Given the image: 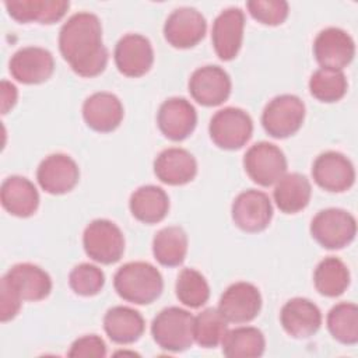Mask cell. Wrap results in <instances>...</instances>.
<instances>
[{
	"instance_id": "6da1fadb",
	"label": "cell",
	"mask_w": 358,
	"mask_h": 358,
	"mask_svg": "<svg viewBox=\"0 0 358 358\" xmlns=\"http://www.w3.org/2000/svg\"><path fill=\"white\" fill-rule=\"evenodd\" d=\"M59 50L71 70L84 78L101 74L108 64L99 18L90 11L73 14L59 31Z\"/></svg>"
},
{
	"instance_id": "7a4b0ae2",
	"label": "cell",
	"mask_w": 358,
	"mask_h": 358,
	"mask_svg": "<svg viewBox=\"0 0 358 358\" xmlns=\"http://www.w3.org/2000/svg\"><path fill=\"white\" fill-rule=\"evenodd\" d=\"M113 288L126 302L150 305L162 294L164 280L159 270L151 263L129 262L116 270Z\"/></svg>"
},
{
	"instance_id": "3957f363",
	"label": "cell",
	"mask_w": 358,
	"mask_h": 358,
	"mask_svg": "<svg viewBox=\"0 0 358 358\" xmlns=\"http://www.w3.org/2000/svg\"><path fill=\"white\" fill-rule=\"evenodd\" d=\"M194 316L179 306L162 309L152 319L151 336L159 348L169 352H182L192 347Z\"/></svg>"
},
{
	"instance_id": "277c9868",
	"label": "cell",
	"mask_w": 358,
	"mask_h": 358,
	"mask_svg": "<svg viewBox=\"0 0 358 358\" xmlns=\"http://www.w3.org/2000/svg\"><path fill=\"white\" fill-rule=\"evenodd\" d=\"M312 238L324 249L337 250L348 246L357 235L355 217L343 208L320 210L310 222Z\"/></svg>"
},
{
	"instance_id": "5b68a950",
	"label": "cell",
	"mask_w": 358,
	"mask_h": 358,
	"mask_svg": "<svg viewBox=\"0 0 358 358\" xmlns=\"http://www.w3.org/2000/svg\"><path fill=\"white\" fill-rule=\"evenodd\" d=\"M83 248L91 260L101 264H113L124 253V235L115 222L98 218L85 227Z\"/></svg>"
},
{
	"instance_id": "8992f818",
	"label": "cell",
	"mask_w": 358,
	"mask_h": 358,
	"mask_svg": "<svg viewBox=\"0 0 358 358\" xmlns=\"http://www.w3.org/2000/svg\"><path fill=\"white\" fill-rule=\"evenodd\" d=\"M305 113L306 108L299 96L292 94L277 95L264 106L262 126L268 136L287 138L302 127Z\"/></svg>"
},
{
	"instance_id": "52a82bcc",
	"label": "cell",
	"mask_w": 358,
	"mask_h": 358,
	"mask_svg": "<svg viewBox=\"0 0 358 358\" xmlns=\"http://www.w3.org/2000/svg\"><path fill=\"white\" fill-rule=\"evenodd\" d=\"M208 133L217 147L228 151L239 150L253 134V120L246 110L227 106L213 115Z\"/></svg>"
},
{
	"instance_id": "ba28073f",
	"label": "cell",
	"mask_w": 358,
	"mask_h": 358,
	"mask_svg": "<svg viewBox=\"0 0 358 358\" xmlns=\"http://www.w3.org/2000/svg\"><path fill=\"white\" fill-rule=\"evenodd\" d=\"M243 168L255 183L268 187L287 173V158L275 144L259 141L245 152Z\"/></svg>"
},
{
	"instance_id": "9c48e42d",
	"label": "cell",
	"mask_w": 358,
	"mask_h": 358,
	"mask_svg": "<svg viewBox=\"0 0 358 358\" xmlns=\"http://www.w3.org/2000/svg\"><path fill=\"white\" fill-rule=\"evenodd\" d=\"M231 215L239 229L249 234L262 232L271 222L273 204L264 192L248 189L234 199Z\"/></svg>"
},
{
	"instance_id": "30bf717a",
	"label": "cell",
	"mask_w": 358,
	"mask_h": 358,
	"mask_svg": "<svg viewBox=\"0 0 358 358\" xmlns=\"http://www.w3.org/2000/svg\"><path fill=\"white\" fill-rule=\"evenodd\" d=\"M313 56L320 67L343 70L355 56V42L347 31L327 27L313 41Z\"/></svg>"
},
{
	"instance_id": "8fae6325",
	"label": "cell",
	"mask_w": 358,
	"mask_h": 358,
	"mask_svg": "<svg viewBox=\"0 0 358 358\" xmlns=\"http://www.w3.org/2000/svg\"><path fill=\"white\" fill-rule=\"evenodd\" d=\"M312 178L323 190L343 193L352 187L355 169L350 158L344 154L338 151H324L313 161Z\"/></svg>"
},
{
	"instance_id": "7c38bea8",
	"label": "cell",
	"mask_w": 358,
	"mask_h": 358,
	"mask_svg": "<svg viewBox=\"0 0 358 358\" xmlns=\"http://www.w3.org/2000/svg\"><path fill=\"white\" fill-rule=\"evenodd\" d=\"M192 98L203 106H218L231 95V77L220 66L207 64L196 69L187 83Z\"/></svg>"
},
{
	"instance_id": "4fadbf2b",
	"label": "cell",
	"mask_w": 358,
	"mask_h": 358,
	"mask_svg": "<svg viewBox=\"0 0 358 358\" xmlns=\"http://www.w3.org/2000/svg\"><path fill=\"white\" fill-rule=\"evenodd\" d=\"M207 31L204 15L193 7L175 8L164 24L165 41L176 49H190L201 42Z\"/></svg>"
},
{
	"instance_id": "5bb4252c",
	"label": "cell",
	"mask_w": 358,
	"mask_h": 358,
	"mask_svg": "<svg viewBox=\"0 0 358 358\" xmlns=\"http://www.w3.org/2000/svg\"><path fill=\"white\" fill-rule=\"evenodd\" d=\"M262 309V295L256 285L246 281L231 284L221 295L218 310L228 323H249Z\"/></svg>"
},
{
	"instance_id": "9a60e30c",
	"label": "cell",
	"mask_w": 358,
	"mask_h": 358,
	"mask_svg": "<svg viewBox=\"0 0 358 358\" xmlns=\"http://www.w3.org/2000/svg\"><path fill=\"white\" fill-rule=\"evenodd\" d=\"M36 180L41 189L49 194H66L77 186L80 168L67 154H50L38 165Z\"/></svg>"
},
{
	"instance_id": "2e32d148",
	"label": "cell",
	"mask_w": 358,
	"mask_h": 358,
	"mask_svg": "<svg viewBox=\"0 0 358 358\" xmlns=\"http://www.w3.org/2000/svg\"><path fill=\"white\" fill-rule=\"evenodd\" d=\"M115 64L126 77L137 78L150 71L154 63V49L148 38L140 34L123 35L113 50Z\"/></svg>"
},
{
	"instance_id": "e0dca14e",
	"label": "cell",
	"mask_w": 358,
	"mask_h": 358,
	"mask_svg": "<svg viewBox=\"0 0 358 358\" xmlns=\"http://www.w3.org/2000/svg\"><path fill=\"white\" fill-rule=\"evenodd\" d=\"M245 29V14L239 7L222 10L214 20L211 28V42L215 55L229 62L235 59L242 48Z\"/></svg>"
},
{
	"instance_id": "ac0fdd59",
	"label": "cell",
	"mask_w": 358,
	"mask_h": 358,
	"mask_svg": "<svg viewBox=\"0 0 358 358\" xmlns=\"http://www.w3.org/2000/svg\"><path fill=\"white\" fill-rule=\"evenodd\" d=\"M11 77L22 84H41L48 81L55 71L53 55L41 46L18 49L8 62Z\"/></svg>"
},
{
	"instance_id": "d6986e66",
	"label": "cell",
	"mask_w": 358,
	"mask_h": 358,
	"mask_svg": "<svg viewBox=\"0 0 358 358\" xmlns=\"http://www.w3.org/2000/svg\"><path fill=\"white\" fill-rule=\"evenodd\" d=\"M157 124L166 138L182 141L194 131L197 112L186 98L172 96L161 103L157 113Z\"/></svg>"
},
{
	"instance_id": "ffe728a7",
	"label": "cell",
	"mask_w": 358,
	"mask_h": 358,
	"mask_svg": "<svg viewBox=\"0 0 358 358\" xmlns=\"http://www.w3.org/2000/svg\"><path fill=\"white\" fill-rule=\"evenodd\" d=\"M280 323L288 336L309 338L322 326V312L310 299L296 296L282 305Z\"/></svg>"
},
{
	"instance_id": "44dd1931",
	"label": "cell",
	"mask_w": 358,
	"mask_h": 358,
	"mask_svg": "<svg viewBox=\"0 0 358 358\" xmlns=\"http://www.w3.org/2000/svg\"><path fill=\"white\" fill-rule=\"evenodd\" d=\"M124 116L120 99L106 91L94 92L83 103V117L87 126L98 133L116 130Z\"/></svg>"
},
{
	"instance_id": "7402d4cb",
	"label": "cell",
	"mask_w": 358,
	"mask_h": 358,
	"mask_svg": "<svg viewBox=\"0 0 358 358\" xmlns=\"http://www.w3.org/2000/svg\"><path fill=\"white\" fill-rule=\"evenodd\" d=\"M157 179L169 186H182L197 175L196 158L185 148L171 147L161 151L154 159Z\"/></svg>"
},
{
	"instance_id": "603a6c76",
	"label": "cell",
	"mask_w": 358,
	"mask_h": 358,
	"mask_svg": "<svg viewBox=\"0 0 358 358\" xmlns=\"http://www.w3.org/2000/svg\"><path fill=\"white\" fill-rule=\"evenodd\" d=\"M18 292L22 301L38 302L49 296L52 291L50 275L32 263H18L3 275Z\"/></svg>"
},
{
	"instance_id": "cb8c5ba5",
	"label": "cell",
	"mask_w": 358,
	"mask_h": 358,
	"mask_svg": "<svg viewBox=\"0 0 358 358\" xmlns=\"http://www.w3.org/2000/svg\"><path fill=\"white\" fill-rule=\"evenodd\" d=\"M0 201L3 208L11 215L28 218L34 215L39 207V193L29 179L13 175L1 183Z\"/></svg>"
},
{
	"instance_id": "d4e9b609",
	"label": "cell",
	"mask_w": 358,
	"mask_h": 358,
	"mask_svg": "<svg viewBox=\"0 0 358 358\" xmlns=\"http://www.w3.org/2000/svg\"><path fill=\"white\" fill-rule=\"evenodd\" d=\"M4 7L8 15L21 24L49 25L66 15L70 3L66 0H10L4 1Z\"/></svg>"
},
{
	"instance_id": "484cf974",
	"label": "cell",
	"mask_w": 358,
	"mask_h": 358,
	"mask_svg": "<svg viewBox=\"0 0 358 358\" xmlns=\"http://www.w3.org/2000/svg\"><path fill=\"white\" fill-rule=\"evenodd\" d=\"M145 322L141 313L133 308L117 305L106 310L103 330L116 344H133L144 333Z\"/></svg>"
},
{
	"instance_id": "4316f807",
	"label": "cell",
	"mask_w": 358,
	"mask_h": 358,
	"mask_svg": "<svg viewBox=\"0 0 358 358\" xmlns=\"http://www.w3.org/2000/svg\"><path fill=\"white\" fill-rule=\"evenodd\" d=\"M274 185L273 199L281 213L296 214L309 204L312 186L305 175L298 172L285 173Z\"/></svg>"
},
{
	"instance_id": "83f0119b",
	"label": "cell",
	"mask_w": 358,
	"mask_h": 358,
	"mask_svg": "<svg viewBox=\"0 0 358 358\" xmlns=\"http://www.w3.org/2000/svg\"><path fill=\"white\" fill-rule=\"evenodd\" d=\"M131 215L143 224H158L169 211L166 192L155 185H144L136 189L129 200Z\"/></svg>"
},
{
	"instance_id": "f1b7e54d",
	"label": "cell",
	"mask_w": 358,
	"mask_h": 358,
	"mask_svg": "<svg viewBox=\"0 0 358 358\" xmlns=\"http://www.w3.org/2000/svg\"><path fill=\"white\" fill-rule=\"evenodd\" d=\"M187 235L176 225L159 229L152 239L154 259L165 267H176L185 262L187 255Z\"/></svg>"
},
{
	"instance_id": "f546056e",
	"label": "cell",
	"mask_w": 358,
	"mask_h": 358,
	"mask_svg": "<svg viewBox=\"0 0 358 358\" xmlns=\"http://www.w3.org/2000/svg\"><path fill=\"white\" fill-rule=\"evenodd\" d=\"M221 347L228 358H257L266 350V338L257 327L239 326L227 331Z\"/></svg>"
},
{
	"instance_id": "4dcf8cb0",
	"label": "cell",
	"mask_w": 358,
	"mask_h": 358,
	"mask_svg": "<svg viewBox=\"0 0 358 358\" xmlns=\"http://www.w3.org/2000/svg\"><path fill=\"white\" fill-rule=\"evenodd\" d=\"M313 285L323 296H340L350 285V270L338 257L327 256L317 263L313 271Z\"/></svg>"
},
{
	"instance_id": "1f68e13d",
	"label": "cell",
	"mask_w": 358,
	"mask_h": 358,
	"mask_svg": "<svg viewBox=\"0 0 358 358\" xmlns=\"http://www.w3.org/2000/svg\"><path fill=\"white\" fill-rule=\"evenodd\" d=\"M327 330L334 340L345 345L358 343V308L352 302L334 305L326 317Z\"/></svg>"
},
{
	"instance_id": "d6a6232c",
	"label": "cell",
	"mask_w": 358,
	"mask_h": 358,
	"mask_svg": "<svg viewBox=\"0 0 358 358\" xmlns=\"http://www.w3.org/2000/svg\"><path fill=\"white\" fill-rule=\"evenodd\" d=\"M228 331V320L218 308H207L193 319V338L203 348H215Z\"/></svg>"
},
{
	"instance_id": "836d02e7",
	"label": "cell",
	"mask_w": 358,
	"mask_h": 358,
	"mask_svg": "<svg viewBox=\"0 0 358 358\" xmlns=\"http://www.w3.org/2000/svg\"><path fill=\"white\" fill-rule=\"evenodd\" d=\"M348 83L343 70L320 67L309 78L310 95L324 103L340 101L347 94Z\"/></svg>"
},
{
	"instance_id": "e575fe53",
	"label": "cell",
	"mask_w": 358,
	"mask_h": 358,
	"mask_svg": "<svg viewBox=\"0 0 358 358\" xmlns=\"http://www.w3.org/2000/svg\"><path fill=\"white\" fill-rule=\"evenodd\" d=\"M179 302L192 309H199L210 298V287L206 277L194 268H183L175 282Z\"/></svg>"
},
{
	"instance_id": "d590c367",
	"label": "cell",
	"mask_w": 358,
	"mask_h": 358,
	"mask_svg": "<svg viewBox=\"0 0 358 358\" xmlns=\"http://www.w3.org/2000/svg\"><path fill=\"white\" fill-rule=\"evenodd\" d=\"M69 285L80 296H94L102 291L105 274L95 264L80 263L70 271Z\"/></svg>"
},
{
	"instance_id": "8d00e7d4",
	"label": "cell",
	"mask_w": 358,
	"mask_h": 358,
	"mask_svg": "<svg viewBox=\"0 0 358 358\" xmlns=\"http://www.w3.org/2000/svg\"><path fill=\"white\" fill-rule=\"evenodd\" d=\"M246 8L253 20L263 25H281L289 13V6L284 0H249Z\"/></svg>"
},
{
	"instance_id": "74e56055",
	"label": "cell",
	"mask_w": 358,
	"mask_h": 358,
	"mask_svg": "<svg viewBox=\"0 0 358 358\" xmlns=\"http://www.w3.org/2000/svg\"><path fill=\"white\" fill-rule=\"evenodd\" d=\"M67 355L76 358H103L106 355V345L99 336L87 334L73 341Z\"/></svg>"
},
{
	"instance_id": "f35d334b",
	"label": "cell",
	"mask_w": 358,
	"mask_h": 358,
	"mask_svg": "<svg viewBox=\"0 0 358 358\" xmlns=\"http://www.w3.org/2000/svg\"><path fill=\"white\" fill-rule=\"evenodd\" d=\"M21 296L3 277L0 281V320L1 323L13 320L21 309Z\"/></svg>"
},
{
	"instance_id": "ab89813d",
	"label": "cell",
	"mask_w": 358,
	"mask_h": 358,
	"mask_svg": "<svg viewBox=\"0 0 358 358\" xmlns=\"http://www.w3.org/2000/svg\"><path fill=\"white\" fill-rule=\"evenodd\" d=\"M0 90H1V113L6 115L8 113V110L14 108L18 98V91H17V87L7 80L1 81Z\"/></svg>"
}]
</instances>
